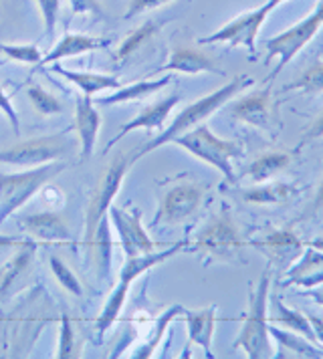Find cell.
Wrapping results in <instances>:
<instances>
[{
  "mask_svg": "<svg viewBox=\"0 0 323 359\" xmlns=\"http://www.w3.org/2000/svg\"><path fill=\"white\" fill-rule=\"evenodd\" d=\"M27 95L31 99L32 107L41 115H57L63 111L61 101L55 97L53 93L45 91L43 87H39V85H31L29 91H27Z\"/></svg>",
  "mask_w": 323,
  "mask_h": 359,
  "instance_id": "34",
  "label": "cell"
},
{
  "mask_svg": "<svg viewBox=\"0 0 323 359\" xmlns=\"http://www.w3.org/2000/svg\"><path fill=\"white\" fill-rule=\"evenodd\" d=\"M75 126L79 133L81 160H87L95 149L97 135L101 128V115L93 107L91 97L85 93H81L79 97L75 99Z\"/></svg>",
  "mask_w": 323,
  "mask_h": 359,
  "instance_id": "17",
  "label": "cell"
},
{
  "mask_svg": "<svg viewBox=\"0 0 323 359\" xmlns=\"http://www.w3.org/2000/svg\"><path fill=\"white\" fill-rule=\"evenodd\" d=\"M168 2H172V0H129L124 18L129 20V18L140 17V15L147 13V11H156V8H160V6L168 4Z\"/></svg>",
  "mask_w": 323,
  "mask_h": 359,
  "instance_id": "39",
  "label": "cell"
},
{
  "mask_svg": "<svg viewBox=\"0 0 323 359\" xmlns=\"http://www.w3.org/2000/svg\"><path fill=\"white\" fill-rule=\"evenodd\" d=\"M178 103H180V95L174 93V95H170V97L162 99V101H156V103L147 105L142 114L136 115V117H133L131 121H128L126 126H121L119 133H117L112 142L107 144L105 151H107L112 146H115L117 142H121V140H124L128 133H131V131L147 130V131H158V133H160V131L164 130L166 119H168L170 114L174 111V107H176Z\"/></svg>",
  "mask_w": 323,
  "mask_h": 359,
  "instance_id": "14",
  "label": "cell"
},
{
  "mask_svg": "<svg viewBox=\"0 0 323 359\" xmlns=\"http://www.w3.org/2000/svg\"><path fill=\"white\" fill-rule=\"evenodd\" d=\"M228 114L242 123L253 126V128L267 131V133H275L281 128L279 109H277V103L271 93V85L230 103Z\"/></svg>",
  "mask_w": 323,
  "mask_h": 359,
  "instance_id": "10",
  "label": "cell"
},
{
  "mask_svg": "<svg viewBox=\"0 0 323 359\" xmlns=\"http://www.w3.org/2000/svg\"><path fill=\"white\" fill-rule=\"evenodd\" d=\"M71 149V142H67V133L34 137L0 151V163L15 165V168H37L43 163L59 160Z\"/></svg>",
  "mask_w": 323,
  "mask_h": 359,
  "instance_id": "8",
  "label": "cell"
},
{
  "mask_svg": "<svg viewBox=\"0 0 323 359\" xmlns=\"http://www.w3.org/2000/svg\"><path fill=\"white\" fill-rule=\"evenodd\" d=\"M319 137H323V109L319 111V115L311 121V126L305 130L301 144H305V142H313V140H319Z\"/></svg>",
  "mask_w": 323,
  "mask_h": 359,
  "instance_id": "42",
  "label": "cell"
},
{
  "mask_svg": "<svg viewBox=\"0 0 323 359\" xmlns=\"http://www.w3.org/2000/svg\"><path fill=\"white\" fill-rule=\"evenodd\" d=\"M129 285H131V283L119 278V283L115 285V289L112 291V294L107 297V301H105V305H103V309H101V313H99V317H97L95 321V329L97 333H99V337H103V335L107 333V329L117 321L119 313H121L124 305H126V299H128Z\"/></svg>",
  "mask_w": 323,
  "mask_h": 359,
  "instance_id": "30",
  "label": "cell"
},
{
  "mask_svg": "<svg viewBox=\"0 0 323 359\" xmlns=\"http://www.w3.org/2000/svg\"><path fill=\"white\" fill-rule=\"evenodd\" d=\"M184 248V241L182 243H176V245L172 246V248H166V250H162V252H142V255H136V257H128V261L126 264L121 266V273H119V278L121 280H128V283H133L136 278L140 277V275H144L147 273L150 269H154V266H158L164 261H168V259H172L176 252H180Z\"/></svg>",
  "mask_w": 323,
  "mask_h": 359,
  "instance_id": "27",
  "label": "cell"
},
{
  "mask_svg": "<svg viewBox=\"0 0 323 359\" xmlns=\"http://www.w3.org/2000/svg\"><path fill=\"white\" fill-rule=\"evenodd\" d=\"M22 229L39 241L45 243H67L71 241V232L63 222V218L55 212H37L20 218Z\"/></svg>",
  "mask_w": 323,
  "mask_h": 359,
  "instance_id": "19",
  "label": "cell"
},
{
  "mask_svg": "<svg viewBox=\"0 0 323 359\" xmlns=\"http://www.w3.org/2000/svg\"><path fill=\"white\" fill-rule=\"evenodd\" d=\"M69 6L75 15H93V17L103 18V6L99 0H69Z\"/></svg>",
  "mask_w": 323,
  "mask_h": 359,
  "instance_id": "40",
  "label": "cell"
},
{
  "mask_svg": "<svg viewBox=\"0 0 323 359\" xmlns=\"http://www.w3.org/2000/svg\"><path fill=\"white\" fill-rule=\"evenodd\" d=\"M322 208H323V180H322V184H319V188H317V192H315L313 202H311V214L319 212Z\"/></svg>",
  "mask_w": 323,
  "mask_h": 359,
  "instance_id": "45",
  "label": "cell"
},
{
  "mask_svg": "<svg viewBox=\"0 0 323 359\" xmlns=\"http://www.w3.org/2000/svg\"><path fill=\"white\" fill-rule=\"evenodd\" d=\"M323 27V0L315 4V8L311 11V15H307L303 20H299L297 25H293L291 29L277 34L273 39L267 41V57H265V65H269L275 57L279 59V65L275 67L273 75L277 77L285 67L289 65L301 50L305 49V45L317 34V31Z\"/></svg>",
  "mask_w": 323,
  "mask_h": 359,
  "instance_id": "6",
  "label": "cell"
},
{
  "mask_svg": "<svg viewBox=\"0 0 323 359\" xmlns=\"http://www.w3.org/2000/svg\"><path fill=\"white\" fill-rule=\"evenodd\" d=\"M0 53H4L13 61L29 65H37L43 59V53L37 45H0Z\"/></svg>",
  "mask_w": 323,
  "mask_h": 359,
  "instance_id": "37",
  "label": "cell"
},
{
  "mask_svg": "<svg viewBox=\"0 0 323 359\" xmlns=\"http://www.w3.org/2000/svg\"><path fill=\"white\" fill-rule=\"evenodd\" d=\"M271 8L267 4L246 11L232 20H228L225 27H220L218 31H214L209 36L198 39V45H216V43H225L230 47H246L249 53L257 50V36L261 27L265 25V20L269 17Z\"/></svg>",
  "mask_w": 323,
  "mask_h": 359,
  "instance_id": "9",
  "label": "cell"
},
{
  "mask_svg": "<svg viewBox=\"0 0 323 359\" xmlns=\"http://www.w3.org/2000/svg\"><path fill=\"white\" fill-rule=\"evenodd\" d=\"M188 325V341L190 345H200L204 349L206 358L212 355V335L216 325V305H210L206 309L200 311H184L182 313Z\"/></svg>",
  "mask_w": 323,
  "mask_h": 359,
  "instance_id": "20",
  "label": "cell"
},
{
  "mask_svg": "<svg viewBox=\"0 0 323 359\" xmlns=\"http://www.w3.org/2000/svg\"><path fill=\"white\" fill-rule=\"evenodd\" d=\"M283 91H299L303 95L323 93V59H315L295 81L287 83Z\"/></svg>",
  "mask_w": 323,
  "mask_h": 359,
  "instance_id": "31",
  "label": "cell"
},
{
  "mask_svg": "<svg viewBox=\"0 0 323 359\" xmlns=\"http://www.w3.org/2000/svg\"><path fill=\"white\" fill-rule=\"evenodd\" d=\"M244 245L246 243L242 238L241 230L226 208L218 214H214L194 236V248L196 250L204 252L210 259L223 262L241 259Z\"/></svg>",
  "mask_w": 323,
  "mask_h": 359,
  "instance_id": "5",
  "label": "cell"
},
{
  "mask_svg": "<svg viewBox=\"0 0 323 359\" xmlns=\"http://www.w3.org/2000/svg\"><path fill=\"white\" fill-rule=\"evenodd\" d=\"M309 321H311V327L315 331V337H317V343L323 345V319L322 317H315V315H309Z\"/></svg>",
  "mask_w": 323,
  "mask_h": 359,
  "instance_id": "44",
  "label": "cell"
},
{
  "mask_svg": "<svg viewBox=\"0 0 323 359\" xmlns=\"http://www.w3.org/2000/svg\"><path fill=\"white\" fill-rule=\"evenodd\" d=\"M51 71L65 77L67 81H71L73 85H77L81 89V93L93 97L99 91H105V89H119L121 81H117V77L112 75H101V73H83V71H71V69H65L59 63H53Z\"/></svg>",
  "mask_w": 323,
  "mask_h": 359,
  "instance_id": "24",
  "label": "cell"
},
{
  "mask_svg": "<svg viewBox=\"0 0 323 359\" xmlns=\"http://www.w3.org/2000/svg\"><path fill=\"white\" fill-rule=\"evenodd\" d=\"M22 241L20 238H15V236H2L0 234V250L2 248H11V246H15V245H20Z\"/></svg>",
  "mask_w": 323,
  "mask_h": 359,
  "instance_id": "46",
  "label": "cell"
},
{
  "mask_svg": "<svg viewBox=\"0 0 323 359\" xmlns=\"http://www.w3.org/2000/svg\"><path fill=\"white\" fill-rule=\"evenodd\" d=\"M253 245L257 246L261 252H265L277 266H289L305 250L299 236L291 229L271 230L265 236H261L258 241H255Z\"/></svg>",
  "mask_w": 323,
  "mask_h": 359,
  "instance_id": "13",
  "label": "cell"
},
{
  "mask_svg": "<svg viewBox=\"0 0 323 359\" xmlns=\"http://www.w3.org/2000/svg\"><path fill=\"white\" fill-rule=\"evenodd\" d=\"M269 333L277 343L275 358H323V349L315 347L313 341H309L307 337L291 331V329H283V327L269 323Z\"/></svg>",
  "mask_w": 323,
  "mask_h": 359,
  "instance_id": "18",
  "label": "cell"
},
{
  "mask_svg": "<svg viewBox=\"0 0 323 359\" xmlns=\"http://www.w3.org/2000/svg\"><path fill=\"white\" fill-rule=\"evenodd\" d=\"M110 218L113 226L119 234L121 248L128 257H136L142 252H152L154 243L147 236L144 224H142V212L140 210H121L117 206H110Z\"/></svg>",
  "mask_w": 323,
  "mask_h": 359,
  "instance_id": "12",
  "label": "cell"
},
{
  "mask_svg": "<svg viewBox=\"0 0 323 359\" xmlns=\"http://www.w3.org/2000/svg\"><path fill=\"white\" fill-rule=\"evenodd\" d=\"M110 41L105 39H95V36H87V34H65L63 39L48 50L47 57L41 59V65H53L59 63L61 59L67 57H79L87 50H97L107 47Z\"/></svg>",
  "mask_w": 323,
  "mask_h": 359,
  "instance_id": "22",
  "label": "cell"
},
{
  "mask_svg": "<svg viewBox=\"0 0 323 359\" xmlns=\"http://www.w3.org/2000/svg\"><path fill=\"white\" fill-rule=\"evenodd\" d=\"M269 323L273 325L283 327V329H291L299 335L307 337L309 341L317 343V337H315V331L311 327V321L309 317L303 315L301 311L297 309H289L279 297H275L271 301V313H269Z\"/></svg>",
  "mask_w": 323,
  "mask_h": 359,
  "instance_id": "25",
  "label": "cell"
},
{
  "mask_svg": "<svg viewBox=\"0 0 323 359\" xmlns=\"http://www.w3.org/2000/svg\"><path fill=\"white\" fill-rule=\"evenodd\" d=\"M48 264H51V271H53L55 278L59 280V285L63 287L67 293L75 294V297H81V294H83V287H81L77 275H75V273H73V271H71V269H69L61 259L51 257Z\"/></svg>",
  "mask_w": 323,
  "mask_h": 359,
  "instance_id": "35",
  "label": "cell"
},
{
  "mask_svg": "<svg viewBox=\"0 0 323 359\" xmlns=\"http://www.w3.org/2000/svg\"><path fill=\"white\" fill-rule=\"evenodd\" d=\"M131 163H133L131 156H117V158H113V162L107 165V170L99 178V184H97L95 192L89 202V208H87V218H85V243L87 245L93 238L97 224L101 222V218L105 216V212L113 204V198L119 192L121 182L126 178Z\"/></svg>",
  "mask_w": 323,
  "mask_h": 359,
  "instance_id": "7",
  "label": "cell"
},
{
  "mask_svg": "<svg viewBox=\"0 0 323 359\" xmlns=\"http://www.w3.org/2000/svg\"><path fill=\"white\" fill-rule=\"evenodd\" d=\"M63 170L65 163L48 162L18 174H0V226Z\"/></svg>",
  "mask_w": 323,
  "mask_h": 359,
  "instance_id": "4",
  "label": "cell"
},
{
  "mask_svg": "<svg viewBox=\"0 0 323 359\" xmlns=\"http://www.w3.org/2000/svg\"><path fill=\"white\" fill-rule=\"evenodd\" d=\"M186 311V307H182V305H172V307H168V309L162 313L160 317H158V321H156V329H154V333L150 335V339L144 343V345H140L138 347V351L131 355V358H152L154 355V351H156V347H158V343L162 341V337H164V333H166V329L168 325L176 319L178 315H182Z\"/></svg>",
  "mask_w": 323,
  "mask_h": 359,
  "instance_id": "33",
  "label": "cell"
},
{
  "mask_svg": "<svg viewBox=\"0 0 323 359\" xmlns=\"http://www.w3.org/2000/svg\"><path fill=\"white\" fill-rule=\"evenodd\" d=\"M34 250H37V245L32 241H22L18 245L15 257L2 266V271H0V299L11 293L13 287L20 280V277L31 269Z\"/></svg>",
  "mask_w": 323,
  "mask_h": 359,
  "instance_id": "23",
  "label": "cell"
},
{
  "mask_svg": "<svg viewBox=\"0 0 323 359\" xmlns=\"http://www.w3.org/2000/svg\"><path fill=\"white\" fill-rule=\"evenodd\" d=\"M291 162L293 154L289 151H265L251 162V165L244 170V176L255 184H263L279 176Z\"/></svg>",
  "mask_w": 323,
  "mask_h": 359,
  "instance_id": "26",
  "label": "cell"
},
{
  "mask_svg": "<svg viewBox=\"0 0 323 359\" xmlns=\"http://www.w3.org/2000/svg\"><path fill=\"white\" fill-rule=\"evenodd\" d=\"M287 278L283 287H299V289H311L323 283V250L311 246L301 252V257L291 264L285 273Z\"/></svg>",
  "mask_w": 323,
  "mask_h": 359,
  "instance_id": "16",
  "label": "cell"
},
{
  "mask_svg": "<svg viewBox=\"0 0 323 359\" xmlns=\"http://www.w3.org/2000/svg\"><path fill=\"white\" fill-rule=\"evenodd\" d=\"M283 2H287V0H267L265 4H267V6H269L271 11H275V8H277V6H281Z\"/></svg>",
  "mask_w": 323,
  "mask_h": 359,
  "instance_id": "47",
  "label": "cell"
},
{
  "mask_svg": "<svg viewBox=\"0 0 323 359\" xmlns=\"http://www.w3.org/2000/svg\"><path fill=\"white\" fill-rule=\"evenodd\" d=\"M89 248H93L95 252V264H97V275L99 278H107L112 273V230H110V222L103 216L101 222L97 224L93 238L89 243Z\"/></svg>",
  "mask_w": 323,
  "mask_h": 359,
  "instance_id": "29",
  "label": "cell"
},
{
  "mask_svg": "<svg viewBox=\"0 0 323 359\" xmlns=\"http://www.w3.org/2000/svg\"><path fill=\"white\" fill-rule=\"evenodd\" d=\"M186 73V75H198V73H216L225 75V71L216 65V61L206 55L204 50L192 49V47H176L170 55L168 63L162 65L156 73Z\"/></svg>",
  "mask_w": 323,
  "mask_h": 359,
  "instance_id": "15",
  "label": "cell"
},
{
  "mask_svg": "<svg viewBox=\"0 0 323 359\" xmlns=\"http://www.w3.org/2000/svg\"><path fill=\"white\" fill-rule=\"evenodd\" d=\"M311 246H315V248H319V250H323V234L322 236H317L313 243H311Z\"/></svg>",
  "mask_w": 323,
  "mask_h": 359,
  "instance_id": "48",
  "label": "cell"
},
{
  "mask_svg": "<svg viewBox=\"0 0 323 359\" xmlns=\"http://www.w3.org/2000/svg\"><path fill=\"white\" fill-rule=\"evenodd\" d=\"M166 22L164 20H145L142 27L133 29L128 34V39L119 45L117 49V59H128L129 55H133L138 49H142L147 41H152L156 34L160 33V29Z\"/></svg>",
  "mask_w": 323,
  "mask_h": 359,
  "instance_id": "32",
  "label": "cell"
},
{
  "mask_svg": "<svg viewBox=\"0 0 323 359\" xmlns=\"http://www.w3.org/2000/svg\"><path fill=\"white\" fill-rule=\"evenodd\" d=\"M303 297H309L313 303H317L319 307H323V283L322 285H317V287H311V289H305L303 291Z\"/></svg>",
  "mask_w": 323,
  "mask_h": 359,
  "instance_id": "43",
  "label": "cell"
},
{
  "mask_svg": "<svg viewBox=\"0 0 323 359\" xmlns=\"http://www.w3.org/2000/svg\"><path fill=\"white\" fill-rule=\"evenodd\" d=\"M174 144H178L186 151H190L194 158H198V160L206 162L212 168H216L230 184L237 182L232 162L244 156V147L239 142L223 140V137L214 135L206 123H200L190 131L178 135Z\"/></svg>",
  "mask_w": 323,
  "mask_h": 359,
  "instance_id": "3",
  "label": "cell"
},
{
  "mask_svg": "<svg viewBox=\"0 0 323 359\" xmlns=\"http://www.w3.org/2000/svg\"><path fill=\"white\" fill-rule=\"evenodd\" d=\"M0 111L6 115V119L11 121V126H13V131H15L16 135L20 133V121H18V114H16L15 105H13V101L11 97L2 91V87H0Z\"/></svg>",
  "mask_w": 323,
  "mask_h": 359,
  "instance_id": "41",
  "label": "cell"
},
{
  "mask_svg": "<svg viewBox=\"0 0 323 359\" xmlns=\"http://www.w3.org/2000/svg\"><path fill=\"white\" fill-rule=\"evenodd\" d=\"M301 188L289 182H263L255 188L242 190V200L246 204H258V206H275V204H287L293 198L299 196Z\"/></svg>",
  "mask_w": 323,
  "mask_h": 359,
  "instance_id": "21",
  "label": "cell"
},
{
  "mask_svg": "<svg viewBox=\"0 0 323 359\" xmlns=\"http://www.w3.org/2000/svg\"><path fill=\"white\" fill-rule=\"evenodd\" d=\"M269 291H271V275L267 269L257 287L249 293V313L235 341V347L242 349L246 358L251 359L275 358V347L269 333Z\"/></svg>",
  "mask_w": 323,
  "mask_h": 359,
  "instance_id": "2",
  "label": "cell"
},
{
  "mask_svg": "<svg viewBox=\"0 0 323 359\" xmlns=\"http://www.w3.org/2000/svg\"><path fill=\"white\" fill-rule=\"evenodd\" d=\"M204 194H206V186L192 182V180H184V182L174 184L162 198L160 212L154 218L152 226H156L158 222L176 224V222L186 220L188 216H192L200 208Z\"/></svg>",
  "mask_w": 323,
  "mask_h": 359,
  "instance_id": "11",
  "label": "cell"
},
{
  "mask_svg": "<svg viewBox=\"0 0 323 359\" xmlns=\"http://www.w3.org/2000/svg\"><path fill=\"white\" fill-rule=\"evenodd\" d=\"M39 13L45 25V34L48 39L53 36L55 29H57V20H59V13H61V0H37Z\"/></svg>",
  "mask_w": 323,
  "mask_h": 359,
  "instance_id": "38",
  "label": "cell"
},
{
  "mask_svg": "<svg viewBox=\"0 0 323 359\" xmlns=\"http://www.w3.org/2000/svg\"><path fill=\"white\" fill-rule=\"evenodd\" d=\"M172 75H166L158 81H138L128 87H119L115 93L107 95V97H99L97 103L99 105H117V103H129V101H140V99L150 97L154 93H158L166 85H170Z\"/></svg>",
  "mask_w": 323,
  "mask_h": 359,
  "instance_id": "28",
  "label": "cell"
},
{
  "mask_svg": "<svg viewBox=\"0 0 323 359\" xmlns=\"http://www.w3.org/2000/svg\"><path fill=\"white\" fill-rule=\"evenodd\" d=\"M253 83L255 81H253L249 75H241V77H235L232 81H228L226 85H223L220 89H216V91H212L209 95H204V97H200L198 101L190 103L188 107H184V109L176 115V119H174L168 128H164L152 142H147L144 147H140V149L131 156V160L136 162L138 158H144L145 154H150V151H154V149H158V147L174 142L178 135H182V133L190 131L192 128H196V126L204 123L210 115L214 114V111H218V109H220L223 105H226L230 99L237 97V95H239L241 91H244L246 87H253Z\"/></svg>",
  "mask_w": 323,
  "mask_h": 359,
  "instance_id": "1",
  "label": "cell"
},
{
  "mask_svg": "<svg viewBox=\"0 0 323 359\" xmlns=\"http://www.w3.org/2000/svg\"><path fill=\"white\" fill-rule=\"evenodd\" d=\"M77 351V337H75V329L71 325L69 315H61V331H59V349H57V358L69 359L75 358Z\"/></svg>",
  "mask_w": 323,
  "mask_h": 359,
  "instance_id": "36",
  "label": "cell"
}]
</instances>
